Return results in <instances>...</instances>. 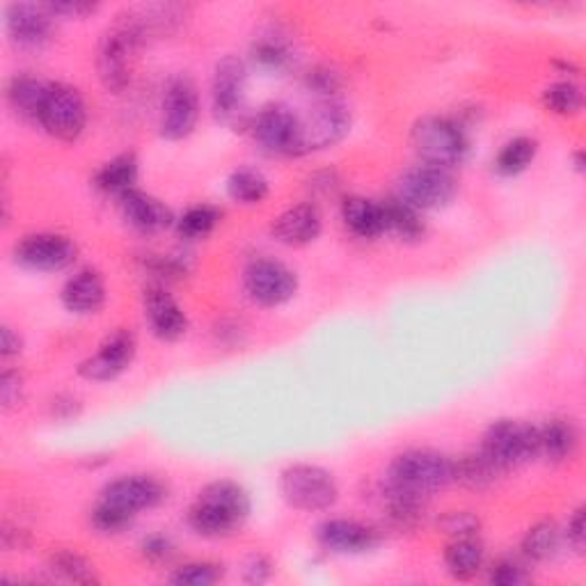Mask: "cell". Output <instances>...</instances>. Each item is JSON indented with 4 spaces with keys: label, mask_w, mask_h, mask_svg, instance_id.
Here are the masks:
<instances>
[{
    "label": "cell",
    "mask_w": 586,
    "mask_h": 586,
    "mask_svg": "<svg viewBox=\"0 0 586 586\" xmlns=\"http://www.w3.org/2000/svg\"><path fill=\"white\" fill-rule=\"evenodd\" d=\"M584 506H579L573 517L569 521V527H566V538L571 548L577 552V554H584V546H586V521H584Z\"/></svg>",
    "instance_id": "cell-46"
},
{
    "label": "cell",
    "mask_w": 586,
    "mask_h": 586,
    "mask_svg": "<svg viewBox=\"0 0 586 586\" xmlns=\"http://www.w3.org/2000/svg\"><path fill=\"white\" fill-rule=\"evenodd\" d=\"M257 143L280 156H301V122L298 115L286 106H266L255 118Z\"/></svg>",
    "instance_id": "cell-14"
},
{
    "label": "cell",
    "mask_w": 586,
    "mask_h": 586,
    "mask_svg": "<svg viewBox=\"0 0 586 586\" xmlns=\"http://www.w3.org/2000/svg\"><path fill=\"white\" fill-rule=\"evenodd\" d=\"M488 579L495 586H517V584H527L532 579V575H529L525 563H521L513 557H504L498 563H492Z\"/></svg>",
    "instance_id": "cell-41"
},
{
    "label": "cell",
    "mask_w": 586,
    "mask_h": 586,
    "mask_svg": "<svg viewBox=\"0 0 586 586\" xmlns=\"http://www.w3.org/2000/svg\"><path fill=\"white\" fill-rule=\"evenodd\" d=\"M251 495L234 481H213L199 490L188 511V525L205 538H224L241 529L251 515Z\"/></svg>",
    "instance_id": "cell-2"
},
{
    "label": "cell",
    "mask_w": 586,
    "mask_h": 586,
    "mask_svg": "<svg viewBox=\"0 0 586 586\" xmlns=\"http://www.w3.org/2000/svg\"><path fill=\"white\" fill-rule=\"evenodd\" d=\"M340 85H342V81H340V76H337V72L326 70V66H319V70H314L307 76V87L312 89V93L321 95L323 99H330L337 89H340Z\"/></svg>",
    "instance_id": "cell-43"
},
{
    "label": "cell",
    "mask_w": 586,
    "mask_h": 586,
    "mask_svg": "<svg viewBox=\"0 0 586 586\" xmlns=\"http://www.w3.org/2000/svg\"><path fill=\"white\" fill-rule=\"evenodd\" d=\"M484 546L477 536H459L444 550L447 573L454 579H472L484 569Z\"/></svg>",
    "instance_id": "cell-27"
},
{
    "label": "cell",
    "mask_w": 586,
    "mask_h": 586,
    "mask_svg": "<svg viewBox=\"0 0 586 586\" xmlns=\"http://www.w3.org/2000/svg\"><path fill=\"white\" fill-rule=\"evenodd\" d=\"M251 60L264 74H282L296 62V49L291 39L280 30H266L255 37L251 47Z\"/></svg>",
    "instance_id": "cell-23"
},
{
    "label": "cell",
    "mask_w": 586,
    "mask_h": 586,
    "mask_svg": "<svg viewBox=\"0 0 586 586\" xmlns=\"http://www.w3.org/2000/svg\"><path fill=\"white\" fill-rule=\"evenodd\" d=\"M149 24L145 12L129 10L118 16L115 24L101 37L97 53V72L99 81L108 93H124L131 83V64L133 56L145 44L149 35Z\"/></svg>",
    "instance_id": "cell-1"
},
{
    "label": "cell",
    "mask_w": 586,
    "mask_h": 586,
    "mask_svg": "<svg viewBox=\"0 0 586 586\" xmlns=\"http://www.w3.org/2000/svg\"><path fill=\"white\" fill-rule=\"evenodd\" d=\"M502 472L490 463V459L481 452L465 454L459 461H454V481L472 488V490H484L495 484Z\"/></svg>",
    "instance_id": "cell-31"
},
{
    "label": "cell",
    "mask_w": 586,
    "mask_h": 586,
    "mask_svg": "<svg viewBox=\"0 0 586 586\" xmlns=\"http://www.w3.org/2000/svg\"><path fill=\"white\" fill-rule=\"evenodd\" d=\"M459 184L452 170L422 163L401 174L396 197L408 202L417 211H436L452 205Z\"/></svg>",
    "instance_id": "cell-7"
},
{
    "label": "cell",
    "mask_w": 586,
    "mask_h": 586,
    "mask_svg": "<svg viewBox=\"0 0 586 586\" xmlns=\"http://www.w3.org/2000/svg\"><path fill=\"white\" fill-rule=\"evenodd\" d=\"M220 209L211 205H197L191 207L182 218L176 220V232L188 241H197L209 236L220 222Z\"/></svg>",
    "instance_id": "cell-35"
},
{
    "label": "cell",
    "mask_w": 586,
    "mask_h": 586,
    "mask_svg": "<svg viewBox=\"0 0 586 586\" xmlns=\"http://www.w3.org/2000/svg\"><path fill=\"white\" fill-rule=\"evenodd\" d=\"M26 546H28L26 532H21V529L10 527V525L3 527V548L5 550H21V548H26Z\"/></svg>",
    "instance_id": "cell-49"
},
{
    "label": "cell",
    "mask_w": 586,
    "mask_h": 586,
    "mask_svg": "<svg viewBox=\"0 0 586 586\" xmlns=\"http://www.w3.org/2000/svg\"><path fill=\"white\" fill-rule=\"evenodd\" d=\"M220 579H222V566H218V563H209V561L186 563V566L176 569L170 575V582L179 586H211Z\"/></svg>",
    "instance_id": "cell-38"
},
{
    "label": "cell",
    "mask_w": 586,
    "mask_h": 586,
    "mask_svg": "<svg viewBox=\"0 0 586 586\" xmlns=\"http://www.w3.org/2000/svg\"><path fill=\"white\" fill-rule=\"evenodd\" d=\"M247 66L236 56H224L213 72L211 101L216 118L222 122H236L245 110Z\"/></svg>",
    "instance_id": "cell-13"
},
{
    "label": "cell",
    "mask_w": 586,
    "mask_h": 586,
    "mask_svg": "<svg viewBox=\"0 0 586 586\" xmlns=\"http://www.w3.org/2000/svg\"><path fill=\"white\" fill-rule=\"evenodd\" d=\"M481 452L500 472L538 459V428L525 422L500 419L488 426Z\"/></svg>",
    "instance_id": "cell-6"
},
{
    "label": "cell",
    "mask_w": 586,
    "mask_h": 586,
    "mask_svg": "<svg viewBox=\"0 0 586 586\" xmlns=\"http://www.w3.org/2000/svg\"><path fill=\"white\" fill-rule=\"evenodd\" d=\"M280 492L289 506L298 511H326L340 500V486L319 465H291L280 477Z\"/></svg>",
    "instance_id": "cell-5"
},
{
    "label": "cell",
    "mask_w": 586,
    "mask_h": 586,
    "mask_svg": "<svg viewBox=\"0 0 586 586\" xmlns=\"http://www.w3.org/2000/svg\"><path fill=\"white\" fill-rule=\"evenodd\" d=\"M321 230H323L321 211L317 205H312V202H303V205L286 209L273 222V236L291 247L314 243L321 236Z\"/></svg>",
    "instance_id": "cell-20"
},
{
    "label": "cell",
    "mask_w": 586,
    "mask_h": 586,
    "mask_svg": "<svg viewBox=\"0 0 586 586\" xmlns=\"http://www.w3.org/2000/svg\"><path fill=\"white\" fill-rule=\"evenodd\" d=\"M135 351H138L135 334L131 330L120 328L106 337L99 351L93 357L83 359L81 367H78V374L85 380H95V382L115 380L118 376H122L131 367Z\"/></svg>",
    "instance_id": "cell-15"
},
{
    "label": "cell",
    "mask_w": 586,
    "mask_h": 586,
    "mask_svg": "<svg viewBox=\"0 0 586 586\" xmlns=\"http://www.w3.org/2000/svg\"><path fill=\"white\" fill-rule=\"evenodd\" d=\"M24 376H21L19 371L14 369H8L3 371V376H0V401H3V408L10 411V408H16V405L24 401Z\"/></svg>",
    "instance_id": "cell-42"
},
{
    "label": "cell",
    "mask_w": 586,
    "mask_h": 586,
    "mask_svg": "<svg viewBox=\"0 0 586 586\" xmlns=\"http://www.w3.org/2000/svg\"><path fill=\"white\" fill-rule=\"evenodd\" d=\"M199 118L197 89L191 78L176 76L168 83L163 97L161 135L166 141H184L195 131Z\"/></svg>",
    "instance_id": "cell-12"
},
{
    "label": "cell",
    "mask_w": 586,
    "mask_h": 586,
    "mask_svg": "<svg viewBox=\"0 0 586 586\" xmlns=\"http://www.w3.org/2000/svg\"><path fill=\"white\" fill-rule=\"evenodd\" d=\"M76 243L53 232H39L21 239L14 247V259L39 273H56V270L70 268L76 261Z\"/></svg>",
    "instance_id": "cell-11"
},
{
    "label": "cell",
    "mask_w": 586,
    "mask_h": 586,
    "mask_svg": "<svg viewBox=\"0 0 586 586\" xmlns=\"http://www.w3.org/2000/svg\"><path fill=\"white\" fill-rule=\"evenodd\" d=\"M118 199H120V209H122L124 220L131 224L133 230H138L143 234L161 232L174 222L172 211L163 205L161 199L151 197L149 193L133 188Z\"/></svg>",
    "instance_id": "cell-21"
},
{
    "label": "cell",
    "mask_w": 586,
    "mask_h": 586,
    "mask_svg": "<svg viewBox=\"0 0 586 586\" xmlns=\"http://www.w3.org/2000/svg\"><path fill=\"white\" fill-rule=\"evenodd\" d=\"M133 521H135L133 513L110 504L106 500H99V504L93 511V527L101 534H120L129 529Z\"/></svg>",
    "instance_id": "cell-39"
},
{
    "label": "cell",
    "mask_w": 586,
    "mask_h": 586,
    "mask_svg": "<svg viewBox=\"0 0 586 586\" xmlns=\"http://www.w3.org/2000/svg\"><path fill=\"white\" fill-rule=\"evenodd\" d=\"M301 122V154L321 151L346 138L351 131V112L344 103L334 99H323Z\"/></svg>",
    "instance_id": "cell-10"
},
{
    "label": "cell",
    "mask_w": 586,
    "mask_h": 586,
    "mask_svg": "<svg viewBox=\"0 0 586 586\" xmlns=\"http://www.w3.org/2000/svg\"><path fill=\"white\" fill-rule=\"evenodd\" d=\"M544 103L548 110L557 112V115H577L584 106V95L582 87L573 81H559L552 83L546 93H544Z\"/></svg>",
    "instance_id": "cell-36"
},
{
    "label": "cell",
    "mask_w": 586,
    "mask_h": 586,
    "mask_svg": "<svg viewBox=\"0 0 586 586\" xmlns=\"http://www.w3.org/2000/svg\"><path fill=\"white\" fill-rule=\"evenodd\" d=\"M538 428V456L550 463L569 461L579 444V431L575 422L566 417H552Z\"/></svg>",
    "instance_id": "cell-24"
},
{
    "label": "cell",
    "mask_w": 586,
    "mask_h": 586,
    "mask_svg": "<svg viewBox=\"0 0 586 586\" xmlns=\"http://www.w3.org/2000/svg\"><path fill=\"white\" fill-rule=\"evenodd\" d=\"M382 205V213H386V234H394L405 243H417L426 234V224L415 207L401 197H390Z\"/></svg>",
    "instance_id": "cell-29"
},
{
    "label": "cell",
    "mask_w": 586,
    "mask_h": 586,
    "mask_svg": "<svg viewBox=\"0 0 586 586\" xmlns=\"http://www.w3.org/2000/svg\"><path fill=\"white\" fill-rule=\"evenodd\" d=\"M317 538L326 550L334 554H365L380 544V536L374 527L346 521V517H332V521L321 523Z\"/></svg>",
    "instance_id": "cell-18"
},
{
    "label": "cell",
    "mask_w": 586,
    "mask_h": 586,
    "mask_svg": "<svg viewBox=\"0 0 586 586\" xmlns=\"http://www.w3.org/2000/svg\"><path fill=\"white\" fill-rule=\"evenodd\" d=\"M438 527L442 534L452 536V538H459V536H479V529H481V521L469 511H449L444 513L440 521H438Z\"/></svg>",
    "instance_id": "cell-40"
},
{
    "label": "cell",
    "mask_w": 586,
    "mask_h": 586,
    "mask_svg": "<svg viewBox=\"0 0 586 586\" xmlns=\"http://www.w3.org/2000/svg\"><path fill=\"white\" fill-rule=\"evenodd\" d=\"M60 301L72 314H97L106 303V282L93 268H83L64 282Z\"/></svg>",
    "instance_id": "cell-22"
},
{
    "label": "cell",
    "mask_w": 586,
    "mask_h": 586,
    "mask_svg": "<svg viewBox=\"0 0 586 586\" xmlns=\"http://www.w3.org/2000/svg\"><path fill=\"white\" fill-rule=\"evenodd\" d=\"M346 228L359 239H378L386 234V213L380 202L367 197H349L342 205Z\"/></svg>",
    "instance_id": "cell-26"
},
{
    "label": "cell",
    "mask_w": 586,
    "mask_h": 586,
    "mask_svg": "<svg viewBox=\"0 0 586 586\" xmlns=\"http://www.w3.org/2000/svg\"><path fill=\"white\" fill-rule=\"evenodd\" d=\"M51 83H44L30 74L14 76L8 85V101L10 108L16 112L21 120L39 122L44 101H47Z\"/></svg>",
    "instance_id": "cell-25"
},
{
    "label": "cell",
    "mask_w": 586,
    "mask_h": 586,
    "mask_svg": "<svg viewBox=\"0 0 586 586\" xmlns=\"http://www.w3.org/2000/svg\"><path fill=\"white\" fill-rule=\"evenodd\" d=\"M426 498L405 490L401 486H394L390 481L382 484V506H386L390 521L399 527H413L424 513Z\"/></svg>",
    "instance_id": "cell-30"
},
{
    "label": "cell",
    "mask_w": 586,
    "mask_h": 586,
    "mask_svg": "<svg viewBox=\"0 0 586 586\" xmlns=\"http://www.w3.org/2000/svg\"><path fill=\"white\" fill-rule=\"evenodd\" d=\"M21 346H24V342H21V337L3 326V330H0V353H3V357H14L21 353Z\"/></svg>",
    "instance_id": "cell-48"
},
{
    "label": "cell",
    "mask_w": 586,
    "mask_h": 586,
    "mask_svg": "<svg viewBox=\"0 0 586 586\" xmlns=\"http://www.w3.org/2000/svg\"><path fill=\"white\" fill-rule=\"evenodd\" d=\"M145 319L151 332L163 342H176L188 332V317L163 286L145 291Z\"/></svg>",
    "instance_id": "cell-19"
},
{
    "label": "cell",
    "mask_w": 586,
    "mask_h": 586,
    "mask_svg": "<svg viewBox=\"0 0 586 586\" xmlns=\"http://www.w3.org/2000/svg\"><path fill=\"white\" fill-rule=\"evenodd\" d=\"M573 159H575V170L584 172V151H575Z\"/></svg>",
    "instance_id": "cell-50"
},
{
    "label": "cell",
    "mask_w": 586,
    "mask_h": 586,
    "mask_svg": "<svg viewBox=\"0 0 586 586\" xmlns=\"http://www.w3.org/2000/svg\"><path fill=\"white\" fill-rule=\"evenodd\" d=\"M166 498H168L166 486L156 477L147 475L120 477L115 481H110L101 492V500L115 504L133 515L159 506Z\"/></svg>",
    "instance_id": "cell-17"
},
{
    "label": "cell",
    "mask_w": 586,
    "mask_h": 586,
    "mask_svg": "<svg viewBox=\"0 0 586 586\" xmlns=\"http://www.w3.org/2000/svg\"><path fill=\"white\" fill-rule=\"evenodd\" d=\"M41 129L62 143L78 141L87 124V106L76 87L66 83H51L47 101H44Z\"/></svg>",
    "instance_id": "cell-8"
},
{
    "label": "cell",
    "mask_w": 586,
    "mask_h": 586,
    "mask_svg": "<svg viewBox=\"0 0 586 586\" xmlns=\"http://www.w3.org/2000/svg\"><path fill=\"white\" fill-rule=\"evenodd\" d=\"M415 154L426 166L452 170L465 163L469 154V138L465 129L449 118H422L411 131Z\"/></svg>",
    "instance_id": "cell-3"
},
{
    "label": "cell",
    "mask_w": 586,
    "mask_h": 586,
    "mask_svg": "<svg viewBox=\"0 0 586 586\" xmlns=\"http://www.w3.org/2000/svg\"><path fill=\"white\" fill-rule=\"evenodd\" d=\"M138 174H141L138 156H135L133 151H126V154L115 156V159H110L106 166H101V170L95 176V186L106 195L122 197L124 193L135 188Z\"/></svg>",
    "instance_id": "cell-28"
},
{
    "label": "cell",
    "mask_w": 586,
    "mask_h": 586,
    "mask_svg": "<svg viewBox=\"0 0 586 586\" xmlns=\"http://www.w3.org/2000/svg\"><path fill=\"white\" fill-rule=\"evenodd\" d=\"M143 557L149 559L151 563H163L174 554V544L166 534H151L143 540Z\"/></svg>",
    "instance_id": "cell-44"
},
{
    "label": "cell",
    "mask_w": 586,
    "mask_h": 586,
    "mask_svg": "<svg viewBox=\"0 0 586 586\" xmlns=\"http://www.w3.org/2000/svg\"><path fill=\"white\" fill-rule=\"evenodd\" d=\"M270 577V561L266 557H251L243 569V579L247 584H261Z\"/></svg>",
    "instance_id": "cell-47"
},
{
    "label": "cell",
    "mask_w": 586,
    "mask_h": 586,
    "mask_svg": "<svg viewBox=\"0 0 586 586\" xmlns=\"http://www.w3.org/2000/svg\"><path fill=\"white\" fill-rule=\"evenodd\" d=\"M243 289L253 303L261 307H278L296 296L298 278L282 261L257 259L245 268Z\"/></svg>",
    "instance_id": "cell-9"
},
{
    "label": "cell",
    "mask_w": 586,
    "mask_h": 586,
    "mask_svg": "<svg viewBox=\"0 0 586 586\" xmlns=\"http://www.w3.org/2000/svg\"><path fill=\"white\" fill-rule=\"evenodd\" d=\"M51 571L66 582H76V584L99 582L93 563H89L85 557L70 552V550H62V552L51 557Z\"/></svg>",
    "instance_id": "cell-37"
},
{
    "label": "cell",
    "mask_w": 586,
    "mask_h": 586,
    "mask_svg": "<svg viewBox=\"0 0 586 586\" xmlns=\"http://www.w3.org/2000/svg\"><path fill=\"white\" fill-rule=\"evenodd\" d=\"M538 143L527 135H517V138L509 141L502 151L495 159V170L502 176H517L523 174L536 159Z\"/></svg>",
    "instance_id": "cell-33"
},
{
    "label": "cell",
    "mask_w": 586,
    "mask_h": 586,
    "mask_svg": "<svg viewBox=\"0 0 586 586\" xmlns=\"http://www.w3.org/2000/svg\"><path fill=\"white\" fill-rule=\"evenodd\" d=\"M270 184L264 172L255 168H239L228 179V195L239 205H259L266 199Z\"/></svg>",
    "instance_id": "cell-34"
},
{
    "label": "cell",
    "mask_w": 586,
    "mask_h": 586,
    "mask_svg": "<svg viewBox=\"0 0 586 586\" xmlns=\"http://www.w3.org/2000/svg\"><path fill=\"white\" fill-rule=\"evenodd\" d=\"M559 548H561V529L550 521L536 523L523 538L525 559L536 563L552 561L559 554Z\"/></svg>",
    "instance_id": "cell-32"
},
{
    "label": "cell",
    "mask_w": 586,
    "mask_h": 586,
    "mask_svg": "<svg viewBox=\"0 0 586 586\" xmlns=\"http://www.w3.org/2000/svg\"><path fill=\"white\" fill-rule=\"evenodd\" d=\"M53 14L47 5L16 3L8 8L5 26L14 47L24 51H41L53 39Z\"/></svg>",
    "instance_id": "cell-16"
},
{
    "label": "cell",
    "mask_w": 586,
    "mask_h": 586,
    "mask_svg": "<svg viewBox=\"0 0 586 586\" xmlns=\"http://www.w3.org/2000/svg\"><path fill=\"white\" fill-rule=\"evenodd\" d=\"M386 481L428 498L454 484V461L434 449H411L392 461Z\"/></svg>",
    "instance_id": "cell-4"
},
{
    "label": "cell",
    "mask_w": 586,
    "mask_h": 586,
    "mask_svg": "<svg viewBox=\"0 0 586 586\" xmlns=\"http://www.w3.org/2000/svg\"><path fill=\"white\" fill-rule=\"evenodd\" d=\"M53 16L64 19H85L99 10L97 3H83V0H60V3H44Z\"/></svg>",
    "instance_id": "cell-45"
}]
</instances>
